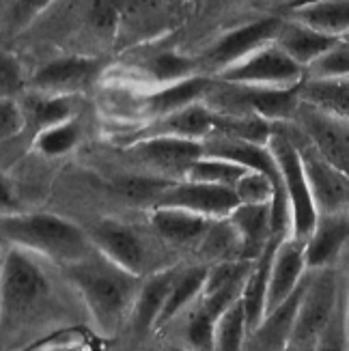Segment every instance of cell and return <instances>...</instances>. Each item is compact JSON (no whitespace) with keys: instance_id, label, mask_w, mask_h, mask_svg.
Listing matches in <instances>:
<instances>
[{"instance_id":"obj_13","label":"cell","mask_w":349,"mask_h":351,"mask_svg":"<svg viewBox=\"0 0 349 351\" xmlns=\"http://www.w3.org/2000/svg\"><path fill=\"white\" fill-rule=\"evenodd\" d=\"M349 243V213H320L313 233L304 241L306 265L311 271L335 263Z\"/></svg>"},{"instance_id":"obj_6","label":"cell","mask_w":349,"mask_h":351,"mask_svg":"<svg viewBox=\"0 0 349 351\" xmlns=\"http://www.w3.org/2000/svg\"><path fill=\"white\" fill-rule=\"evenodd\" d=\"M50 287L43 269L28 256V250L11 246L3 261V315L22 317L48 295Z\"/></svg>"},{"instance_id":"obj_19","label":"cell","mask_w":349,"mask_h":351,"mask_svg":"<svg viewBox=\"0 0 349 351\" xmlns=\"http://www.w3.org/2000/svg\"><path fill=\"white\" fill-rule=\"evenodd\" d=\"M97 60L84 58V56H67L54 60L37 71L33 84L48 95H67L69 90L80 88L91 73L95 71Z\"/></svg>"},{"instance_id":"obj_18","label":"cell","mask_w":349,"mask_h":351,"mask_svg":"<svg viewBox=\"0 0 349 351\" xmlns=\"http://www.w3.org/2000/svg\"><path fill=\"white\" fill-rule=\"evenodd\" d=\"M341 37L326 35L322 30H315L302 22H285L280 33L276 37V43L289 54L296 63H300L304 69H309L317 58L324 56L332 45Z\"/></svg>"},{"instance_id":"obj_38","label":"cell","mask_w":349,"mask_h":351,"mask_svg":"<svg viewBox=\"0 0 349 351\" xmlns=\"http://www.w3.org/2000/svg\"><path fill=\"white\" fill-rule=\"evenodd\" d=\"M345 330H347V345H349V289H347V300H345Z\"/></svg>"},{"instance_id":"obj_25","label":"cell","mask_w":349,"mask_h":351,"mask_svg":"<svg viewBox=\"0 0 349 351\" xmlns=\"http://www.w3.org/2000/svg\"><path fill=\"white\" fill-rule=\"evenodd\" d=\"M207 276H209V269L207 267H192V269H186V271L177 274L171 293H169V298H166V304H164V308H162L158 328L162 324H166V322H171V319L181 308H186L196 295L203 293Z\"/></svg>"},{"instance_id":"obj_1","label":"cell","mask_w":349,"mask_h":351,"mask_svg":"<svg viewBox=\"0 0 349 351\" xmlns=\"http://www.w3.org/2000/svg\"><path fill=\"white\" fill-rule=\"evenodd\" d=\"M69 280L78 289L95 326L110 334L123 322L130 304L139 295L136 274H130L99 250L65 267Z\"/></svg>"},{"instance_id":"obj_41","label":"cell","mask_w":349,"mask_h":351,"mask_svg":"<svg viewBox=\"0 0 349 351\" xmlns=\"http://www.w3.org/2000/svg\"><path fill=\"white\" fill-rule=\"evenodd\" d=\"M343 39H347V41H349V33H347V35H345V37H343Z\"/></svg>"},{"instance_id":"obj_32","label":"cell","mask_w":349,"mask_h":351,"mask_svg":"<svg viewBox=\"0 0 349 351\" xmlns=\"http://www.w3.org/2000/svg\"><path fill=\"white\" fill-rule=\"evenodd\" d=\"M71 114L73 108L67 95H48V99H41L33 110V119L41 130L65 123L71 119Z\"/></svg>"},{"instance_id":"obj_12","label":"cell","mask_w":349,"mask_h":351,"mask_svg":"<svg viewBox=\"0 0 349 351\" xmlns=\"http://www.w3.org/2000/svg\"><path fill=\"white\" fill-rule=\"evenodd\" d=\"M300 114L304 121V134L309 136V141L332 164L349 175V125L335 117L311 108L304 101H302Z\"/></svg>"},{"instance_id":"obj_8","label":"cell","mask_w":349,"mask_h":351,"mask_svg":"<svg viewBox=\"0 0 349 351\" xmlns=\"http://www.w3.org/2000/svg\"><path fill=\"white\" fill-rule=\"evenodd\" d=\"M239 205L241 201L235 188L190 179L184 183H169L154 203V207H179L211 220H226Z\"/></svg>"},{"instance_id":"obj_30","label":"cell","mask_w":349,"mask_h":351,"mask_svg":"<svg viewBox=\"0 0 349 351\" xmlns=\"http://www.w3.org/2000/svg\"><path fill=\"white\" fill-rule=\"evenodd\" d=\"M235 192L241 203H272L276 194V183L261 171H248L235 183Z\"/></svg>"},{"instance_id":"obj_39","label":"cell","mask_w":349,"mask_h":351,"mask_svg":"<svg viewBox=\"0 0 349 351\" xmlns=\"http://www.w3.org/2000/svg\"><path fill=\"white\" fill-rule=\"evenodd\" d=\"M224 3H231V0H214V5H224Z\"/></svg>"},{"instance_id":"obj_29","label":"cell","mask_w":349,"mask_h":351,"mask_svg":"<svg viewBox=\"0 0 349 351\" xmlns=\"http://www.w3.org/2000/svg\"><path fill=\"white\" fill-rule=\"evenodd\" d=\"M78 123L73 119L65 121V123H58L52 128H45L37 136V149L45 156H60L67 154V151L78 143Z\"/></svg>"},{"instance_id":"obj_10","label":"cell","mask_w":349,"mask_h":351,"mask_svg":"<svg viewBox=\"0 0 349 351\" xmlns=\"http://www.w3.org/2000/svg\"><path fill=\"white\" fill-rule=\"evenodd\" d=\"M282 24L285 22L278 18H263V20H256V22H250V24H244L231 30V33H226L214 48L207 52L205 63L220 71L231 67L233 63L246 58L254 50L276 41Z\"/></svg>"},{"instance_id":"obj_37","label":"cell","mask_w":349,"mask_h":351,"mask_svg":"<svg viewBox=\"0 0 349 351\" xmlns=\"http://www.w3.org/2000/svg\"><path fill=\"white\" fill-rule=\"evenodd\" d=\"M52 3V0H13V20L15 22H28V20H33L37 13H41L45 7H48Z\"/></svg>"},{"instance_id":"obj_23","label":"cell","mask_w":349,"mask_h":351,"mask_svg":"<svg viewBox=\"0 0 349 351\" xmlns=\"http://www.w3.org/2000/svg\"><path fill=\"white\" fill-rule=\"evenodd\" d=\"M177 278L175 271H162L158 276H151L134 300V328L141 334H147L151 328H158L162 308L169 298L173 282Z\"/></svg>"},{"instance_id":"obj_34","label":"cell","mask_w":349,"mask_h":351,"mask_svg":"<svg viewBox=\"0 0 349 351\" xmlns=\"http://www.w3.org/2000/svg\"><path fill=\"white\" fill-rule=\"evenodd\" d=\"M117 7L110 0H93V7H91V22H93L95 30L101 35H110L117 28Z\"/></svg>"},{"instance_id":"obj_28","label":"cell","mask_w":349,"mask_h":351,"mask_svg":"<svg viewBox=\"0 0 349 351\" xmlns=\"http://www.w3.org/2000/svg\"><path fill=\"white\" fill-rule=\"evenodd\" d=\"M347 75H349V41L343 37L306 69V78L311 80H332V78H347Z\"/></svg>"},{"instance_id":"obj_26","label":"cell","mask_w":349,"mask_h":351,"mask_svg":"<svg viewBox=\"0 0 349 351\" xmlns=\"http://www.w3.org/2000/svg\"><path fill=\"white\" fill-rule=\"evenodd\" d=\"M250 169L241 166L237 162L224 160V158H214V156H203L199 160H194L188 171L186 179L190 181H203V183H218V186H231L235 188V183L244 177Z\"/></svg>"},{"instance_id":"obj_3","label":"cell","mask_w":349,"mask_h":351,"mask_svg":"<svg viewBox=\"0 0 349 351\" xmlns=\"http://www.w3.org/2000/svg\"><path fill=\"white\" fill-rule=\"evenodd\" d=\"M339 313V274L328 265L309 274L306 291L302 295L298 319L287 349H320L337 326Z\"/></svg>"},{"instance_id":"obj_35","label":"cell","mask_w":349,"mask_h":351,"mask_svg":"<svg viewBox=\"0 0 349 351\" xmlns=\"http://www.w3.org/2000/svg\"><path fill=\"white\" fill-rule=\"evenodd\" d=\"M24 128V114L20 106L13 101V97H3V106H0V132L3 138H13L15 134H20Z\"/></svg>"},{"instance_id":"obj_40","label":"cell","mask_w":349,"mask_h":351,"mask_svg":"<svg viewBox=\"0 0 349 351\" xmlns=\"http://www.w3.org/2000/svg\"><path fill=\"white\" fill-rule=\"evenodd\" d=\"M293 3H298V5H302V3H309V0H293Z\"/></svg>"},{"instance_id":"obj_2","label":"cell","mask_w":349,"mask_h":351,"mask_svg":"<svg viewBox=\"0 0 349 351\" xmlns=\"http://www.w3.org/2000/svg\"><path fill=\"white\" fill-rule=\"evenodd\" d=\"M3 237L11 246L45 256L63 267L93 250L78 226L52 213H5Z\"/></svg>"},{"instance_id":"obj_15","label":"cell","mask_w":349,"mask_h":351,"mask_svg":"<svg viewBox=\"0 0 349 351\" xmlns=\"http://www.w3.org/2000/svg\"><path fill=\"white\" fill-rule=\"evenodd\" d=\"M241 239V261L254 263L267 248L272 235V203H241L231 216Z\"/></svg>"},{"instance_id":"obj_11","label":"cell","mask_w":349,"mask_h":351,"mask_svg":"<svg viewBox=\"0 0 349 351\" xmlns=\"http://www.w3.org/2000/svg\"><path fill=\"white\" fill-rule=\"evenodd\" d=\"M306 271H309V265H306L304 241L296 239L293 235L280 239L274 252V258H272V265H269L265 315L274 311L278 304H282L296 291L300 282L304 280Z\"/></svg>"},{"instance_id":"obj_9","label":"cell","mask_w":349,"mask_h":351,"mask_svg":"<svg viewBox=\"0 0 349 351\" xmlns=\"http://www.w3.org/2000/svg\"><path fill=\"white\" fill-rule=\"evenodd\" d=\"M304 143L298 145L309 186L320 213H349V175L332 164L317 149L306 134Z\"/></svg>"},{"instance_id":"obj_17","label":"cell","mask_w":349,"mask_h":351,"mask_svg":"<svg viewBox=\"0 0 349 351\" xmlns=\"http://www.w3.org/2000/svg\"><path fill=\"white\" fill-rule=\"evenodd\" d=\"M139 154L149 164L158 166L162 171H181L186 175L188 166L205 156L203 143L194 138H184L175 134H160L147 138L139 145Z\"/></svg>"},{"instance_id":"obj_20","label":"cell","mask_w":349,"mask_h":351,"mask_svg":"<svg viewBox=\"0 0 349 351\" xmlns=\"http://www.w3.org/2000/svg\"><path fill=\"white\" fill-rule=\"evenodd\" d=\"M209 220L201 213H194L179 207H154L151 211V224L156 231L175 246H190V243L203 241Z\"/></svg>"},{"instance_id":"obj_24","label":"cell","mask_w":349,"mask_h":351,"mask_svg":"<svg viewBox=\"0 0 349 351\" xmlns=\"http://www.w3.org/2000/svg\"><path fill=\"white\" fill-rule=\"evenodd\" d=\"M216 86V82L205 75H190L186 80H179L173 84H164V88L156 90L154 95L147 97L149 110H154L160 117H166L175 110L186 108V106L205 99L209 90Z\"/></svg>"},{"instance_id":"obj_21","label":"cell","mask_w":349,"mask_h":351,"mask_svg":"<svg viewBox=\"0 0 349 351\" xmlns=\"http://www.w3.org/2000/svg\"><path fill=\"white\" fill-rule=\"evenodd\" d=\"M302 101L328 117H335L349 125V75L332 80L304 78L300 86Z\"/></svg>"},{"instance_id":"obj_7","label":"cell","mask_w":349,"mask_h":351,"mask_svg":"<svg viewBox=\"0 0 349 351\" xmlns=\"http://www.w3.org/2000/svg\"><path fill=\"white\" fill-rule=\"evenodd\" d=\"M226 84V82H224ZM300 86H237L226 84L222 93L216 86L209 90V97H216L222 106H244L250 114H256L269 123H285L298 117L302 108Z\"/></svg>"},{"instance_id":"obj_27","label":"cell","mask_w":349,"mask_h":351,"mask_svg":"<svg viewBox=\"0 0 349 351\" xmlns=\"http://www.w3.org/2000/svg\"><path fill=\"white\" fill-rule=\"evenodd\" d=\"M248 341V324H246V311L241 295L226 308L216 322V343L214 349L231 351V349H241Z\"/></svg>"},{"instance_id":"obj_5","label":"cell","mask_w":349,"mask_h":351,"mask_svg":"<svg viewBox=\"0 0 349 351\" xmlns=\"http://www.w3.org/2000/svg\"><path fill=\"white\" fill-rule=\"evenodd\" d=\"M304 78L306 69L296 63L276 41L254 50L218 75L220 82L237 86H298Z\"/></svg>"},{"instance_id":"obj_33","label":"cell","mask_w":349,"mask_h":351,"mask_svg":"<svg viewBox=\"0 0 349 351\" xmlns=\"http://www.w3.org/2000/svg\"><path fill=\"white\" fill-rule=\"evenodd\" d=\"M188 339L194 347L201 349H214L216 343V317H211L203 306L192 317L188 326Z\"/></svg>"},{"instance_id":"obj_22","label":"cell","mask_w":349,"mask_h":351,"mask_svg":"<svg viewBox=\"0 0 349 351\" xmlns=\"http://www.w3.org/2000/svg\"><path fill=\"white\" fill-rule=\"evenodd\" d=\"M296 22L322 30L332 37L349 33V0H309L291 9Z\"/></svg>"},{"instance_id":"obj_14","label":"cell","mask_w":349,"mask_h":351,"mask_svg":"<svg viewBox=\"0 0 349 351\" xmlns=\"http://www.w3.org/2000/svg\"><path fill=\"white\" fill-rule=\"evenodd\" d=\"M93 241L95 248L117 265L128 269L130 274H136V276L143 274V265H145L143 243L125 224H121L117 220H101L93 228Z\"/></svg>"},{"instance_id":"obj_16","label":"cell","mask_w":349,"mask_h":351,"mask_svg":"<svg viewBox=\"0 0 349 351\" xmlns=\"http://www.w3.org/2000/svg\"><path fill=\"white\" fill-rule=\"evenodd\" d=\"M306 282H309V274L289 298L263 317L259 328L248 337V345L252 349H287L298 319L302 295L306 291Z\"/></svg>"},{"instance_id":"obj_31","label":"cell","mask_w":349,"mask_h":351,"mask_svg":"<svg viewBox=\"0 0 349 351\" xmlns=\"http://www.w3.org/2000/svg\"><path fill=\"white\" fill-rule=\"evenodd\" d=\"M151 73L162 84H173L194 75V63L186 56H177L173 52H164L151 60Z\"/></svg>"},{"instance_id":"obj_36","label":"cell","mask_w":349,"mask_h":351,"mask_svg":"<svg viewBox=\"0 0 349 351\" xmlns=\"http://www.w3.org/2000/svg\"><path fill=\"white\" fill-rule=\"evenodd\" d=\"M0 84H3V97H13L22 86L20 65L15 63V58L11 54L3 56V65H0Z\"/></svg>"},{"instance_id":"obj_4","label":"cell","mask_w":349,"mask_h":351,"mask_svg":"<svg viewBox=\"0 0 349 351\" xmlns=\"http://www.w3.org/2000/svg\"><path fill=\"white\" fill-rule=\"evenodd\" d=\"M267 147L278 164L282 183H285V192L289 196L291 235L300 241H306L317 224V218H320V211H317L315 198L309 186L300 149L293 141V136L287 134L282 128L272 130Z\"/></svg>"}]
</instances>
